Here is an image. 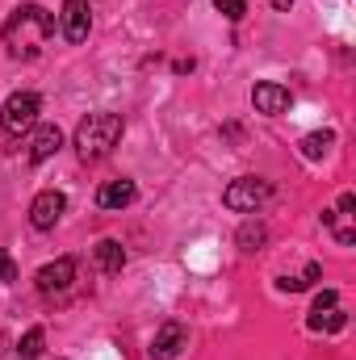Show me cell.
<instances>
[{"label": "cell", "instance_id": "2", "mask_svg": "<svg viewBox=\"0 0 356 360\" xmlns=\"http://www.w3.org/2000/svg\"><path fill=\"white\" fill-rule=\"evenodd\" d=\"M122 134H126V122L117 117V113H89L80 126H76V155L92 164V160H105L117 143H122Z\"/></svg>", "mask_w": 356, "mask_h": 360}, {"label": "cell", "instance_id": "12", "mask_svg": "<svg viewBox=\"0 0 356 360\" xmlns=\"http://www.w3.org/2000/svg\"><path fill=\"white\" fill-rule=\"evenodd\" d=\"M310 331H344L348 327V314L344 306H323V310H310Z\"/></svg>", "mask_w": 356, "mask_h": 360}, {"label": "cell", "instance_id": "4", "mask_svg": "<svg viewBox=\"0 0 356 360\" xmlns=\"http://www.w3.org/2000/svg\"><path fill=\"white\" fill-rule=\"evenodd\" d=\"M268 197H272V184H268V180H260V176L231 180V184H227V193H222L227 210H235V214H256Z\"/></svg>", "mask_w": 356, "mask_h": 360}, {"label": "cell", "instance_id": "7", "mask_svg": "<svg viewBox=\"0 0 356 360\" xmlns=\"http://www.w3.org/2000/svg\"><path fill=\"white\" fill-rule=\"evenodd\" d=\"M34 281H38V293H63V289H72V281H76V260H72V256H59L55 264H42Z\"/></svg>", "mask_w": 356, "mask_h": 360}, {"label": "cell", "instance_id": "10", "mask_svg": "<svg viewBox=\"0 0 356 360\" xmlns=\"http://www.w3.org/2000/svg\"><path fill=\"white\" fill-rule=\"evenodd\" d=\"M59 147H63V130H59V126H34L25 160H30V164H46Z\"/></svg>", "mask_w": 356, "mask_h": 360}, {"label": "cell", "instance_id": "11", "mask_svg": "<svg viewBox=\"0 0 356 360\" xmlns=\"http://www.w3.org/2000/svg\"><path fill=\"white\" fill-rule=\"evenodd\" d=\"M134 197H139L134 180H105V184L96 188V205H101V210H126Z\"/></svg>", "mask_w": 356, "mask_h": 360}, {"label": "cell", "instance_id": "19", "mask_svg": "<svg viewBox=\"0 0 356 360\" xmlns=\"http://www.w3.org/2000/svg\"><path fill=\"white\" fill-rule=\"evenodd\" d=\"M276 289H285V293H298V289H306V285H302V276H281V281H276Z\"/></svg>", "mask_w": 356, "mask_h": 360}, {"label": "cell", "instance_id": "15", "mask_svg": "<svg viewBox=\"0 0 356 360\" xmlns=\"http://www.w3.org/2000/svg\"><path fill=\"white\" fill-rule=\"evenodd\" d=\"M331 147H336V134H331V130H314V134L302 139V155H306V160H323Z\"/></svg>", "mask_w": 356, "mask_h": 360}, {"label": "cell", "instance_id": "20", "mask_svg": "<svg viewBox=\"0 0 356 360\" xmlns=\"http://www.w3.org/2000/svg\"><path fill=\"white\" fill-rule=\"evenodd\" d=\"M352 210H356V197H352V193H344V197H340V214H344V218H352Z\"/></svg>", "mask_w": 356, "mask_h": 360}, {"label": "cell", "instance_id": "22", "mask_svg": "<svg viewBox=\"0 0 356 360\" xmlns=\"http://www.w3.org/2000/svg\"><path fill=\"white\" fill-rule=\"evenodd\" d=\"M289 4H293V0H272V8H289Z\"/></svg>", "mask_w": 356, "mask_h": 360}, {"label": "cell", "instance_id": "17", "mask_svg": "<svg viewBox=\"0 0 356 360\" xmlns=\"http://www.w3.org/2000/svg\"><path fill=\"white\" fill-rule=\"evenodd\" d=\"M214 8H218L227 21H239V17L248 13V0H214Z\"/></svg>", "mask_w": 356, "mask_h": 360}, {"label": "cell", "instance_id": "16", "mask_svg": "<svg viewBox=\"0 0 356 360\" xmlns=\"http://www.w3.org/2000/svg\"><path fill=\"white\" fill-rule=\"evenodd\" d=\"M42 344H46V331H42V327H30V331L21 335V344H17V356L21 360L42 356Z\"/></svg>", "mask_w": 356, "mask_h": 360}, {"label": "cell", "instance_id": "9", "mask_svg": "<svg viewBox=\"0 0 356 360\" xmlns=\"http://www.w3.org/2000/svg\"><path fill=\"white\" fill-rule=\"evenodd\" d=\"M189 348V331L180 327V323H164L160 331H155V340H151V360H177L180 352Z\"/></svg>", "mask_w": 356, "mask_h": 360}, {"label": "cell", "instance_id": "13", "mask_svg": "<svg viewBox=\"0 0 356 360\" xmlns=\"http://www.w3.org/2000/svg\"><path fill=\"white\" fill-rule=\"evenodd\" d=\"M126 264V248L117 243V239H101L96 243V269L101 272H122Z\"/></svg>", "mask_w": 356, "mask_h": 360}, {"label": "cell", "instance_id": "5", "mask_svg": "<svg viewBox=\"0 0 356 360\" xmlns=\"http://www.w3.org/2000/svg\"><path fill=\"white\" fill-rule=\"evenodd\" d=\"M63 214H68V197H63L59 188L38 193V197H34V205H30V222H34V231H51Z\"/></svg>", "mask_w": 356, "mask_h": 360}, {"label": "cell", "instance_id": "3", "mask_svg": "<svg viewBox=\"0 0 356 360\" xmlns=\"http://www.w3.org/2000/svg\"><path fill=\"white\" fill-rule=\"evenodd\" d=\"M38 113H42L38 92H13V96L0 105V130H4V134H25V130L38 126Z\"/></svg>", "mask_w": 356, "mask_h": 360}, {"label": "cell", "instance_id": "14", "mask_svg": "<svg viewBox=\"0 0 356 360\" xmlns=\"http://www.w3.org/2000/svg\"><path fill=\"white\" fill-rule=\"evenodd\" d=\"M235 239H239V248H243V252H260V248L268 243V226L252 218V222H243V226H239V235H235Z\"/></svg>", "mask_w": 356, "mask_h": 360}, {"label": "cell", "instance_id": "8", "mask_svg": "<svg viewBox=\"0 0 356 360\" xmlns=\"http://www.w3.org/2000/svg\"><path fill=\"white\" fill-rule=\"evenodd\" d=\"M252 105H256V113H265V117H281V113L293 105V96H289L285 84L265 80V84H256V89H252Z\"/></svg>", "mask_w": 356, "mask_h": 360}, {"label": "cell", "instance_id": "1", "mask_svg": "<svg viewBox=\"0 0 356 360\" xmlns=\"http://www.w3.org/2000/svg\"><path fill=\"white\" fill-rule=\"evenodd\" d=\"M51 34H55V13H46L42 4H17V8L8 13L4 30H0V38H4V46H8V55H13V59H21V63L38 59V55L46 51Z\"/></svg>", "mask_w": 356, "mask_h": 360}, {"label": "cell", "instance_id": "21", "mask_svg": "<svg viewBox=\"0 0 356 360\" xmlns=\"http://www.w3.org/2000/svg\"><path fill=\"white\" fill-rule=\"evenodd\" d=\"M323 276V269L319 264H306V272H302V285H310V281H319Z\"/></svg>", "mask_w": 356, "mask_h": 360}, {"label": "cell", "instance_id": "18", "mask_svg": "<svg viewBox=\"0 0 356 360\" xmlns=\"http://www.w3.org/2000/svg\"><path fill=\"white\" fill-rule=\"evenodd\" d=\"M0 281L8 285V281H17V264H13V256L8 252H0Z\"/></svg>", "mask_w": 356, "mask_h": 360}, {"label": "cell", "instance_id": "6", "mask_svg": "<svg viewBox=\"0 0 356 360\" xmlns=\"http://www.w3.org/2000/svg\"><path fill=\"white\" fill-rule=\"evenodd\" d=\"M59 30L68 42H84L92 30V4L89 0H63V13H59Z\"/></svg>", "mask_w": 356, "mask_h": 360}]
</instances>
